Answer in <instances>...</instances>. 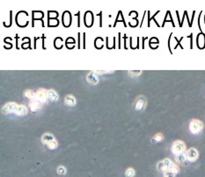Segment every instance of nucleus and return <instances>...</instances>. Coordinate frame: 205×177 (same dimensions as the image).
I'll return each instance as SVG.
<instances>
[{
	"label": "nucleus",
	"instance_id": "nucleus-12",
	"mask_svg": "<svg viewBox=\"0 0 205 177\" xmlns=\"http://www.w3.org/2000/svg\"><path fill=\"white\" fill-rule=\"evenodd\" d=\"M65 103H66V104H68L69 106H74L76 104V98L73 96L68 95L65 97Z\"/></svg>",
	"mask_w": 205,
	"mask_h": 177
},
{
	"label": "nucleus",
	"instance_id": "nucleus-17",
	"mask_svg": "<svg viewBox=\"0 0 205 177\" xmlns=\"http://www.w3.org/2000/svg\"><path fill=\"white\" fill-rule=\"evenodd\" d=\"M47 146H48V147L49 149H56V148L57 147V140L55 139V140H53V141H51V142L48 143Z\"/></svg>",
	"mask_w": 205,
	"mask_h": 177
},
{
	"label": "nucleus",
	"instance_id": "nucleus-1",
	"mask_svg": "<svg viewBox=\"0 0 205 177\" xmlns=\"http://www.w3.org/2000/svg\"><path fill=\"white\" fill-rule=\"evenodd\" d=\"M203 128V124L197 119H194L190 122L189 124V130L193 134H197L199 133Z\"/></svg>",
	"mask_w": 205,
	"mask_h": 177
},
{
	"label": "nucleus",
	"instance_id": "nucleus-19",
	"mask_svg": "<svg viewBox=\"0 0 205 177\" xmlns=\"http://www.w3.org/2000/svg\"><path fill=\"white\" fill-rule=\"evenodd\" d=\"M125 175L127 177H133L135 175V171L132 168H128L125 172Z\"/></svg>",
	"mask_w": 205,
	"mask_h": 177
},
{
	"label": "nucleus",
	"instance_id": "nucleus-21",
	"mask_svg": "<svg viewBox=\"0 0 205 177\" xmlns=\"http://www.w3.org/2000/svg\"><path fill=\"white\" fill-rule=\"evenodd\" d=\"M57 173H58L59 174H65V173H66L65 168L63 167V166H60V167L57 168Z\"/></svg>",
	"mask_w": 205,
	"mask_h": 177
},
{
	"label": "nucleus",
	"instance_id": "nucleus-20",
	"mask_svg": "<svg viewBox=\"0 0 205 177\" xmlns=\"http://www.w3.org/2000/svg\"><path fill=\"white\" fill-rule=\"evenodd\" d=\"M164 177H175V174L169 170L164 172Z\"/></svg>",
	"mask_w": 205,
	"mask_h": 177
},
{
	"label": "nucleus",
	"instance_id": "nucleus-16",
	"mask_svg": "<svg viewBox=\"0 0 205 177\" xmlns=\"http://www.w3.org/2000/svg\"><path fill=\"white\" fill-rule=\"evenodd\" d=\"M157 168H158V170H159V171H160V172H165V171H167V168H166V167H165V165L164 161L159 162V163H158V166H157Z\"/></svg>",
	"mask_w": 205,
	"mask_h": 177
},
{
	"label": "nucleus",
	"instance_id": "nucleus-8",
	"mask_svg": "<svg viewBox=\"0 0 205 177\" xmlns=\"http://www.w3.org/2000/svg\"><path fill=\"white\" fill-rule=\"evenodd\" d=\"M55 140V138L52 134H50V133H46L42 136V143L48 145V143H50L51 141H53Z\"/></svg>",
	"mask_w": 205,
	"mask_h": 177
},
{
	"label": "nucleus",
	"instance_id": "nucleus-22",
	"mask_svg": "<svg viewBox=\"0 0 205 177\" xmlns=\"http://www.w3.org/2000/svg\"><path fill=\"white\" fill-rule=\"evenodd\" d=\"M142 73V71H139V70H138V71H134V70H133V71H129V75H134V76H138V75H140Z\"/></svg>",
	"mask_w": 205,
	"mask_h": 177
},
{
	"label": "nucleus",
	"instance_id": "nucleus-7",
	"mask_svg": "<svg viewBox=\"0 0 205 177\" xmlns=\"http://www.w3.org/2000/svg\"><path fill=\"white\" fill-rule=\"evenodd\" d=\"M29 107L31 109L32 111H39L42 108V103L40 101H38L37 99L35 100H31L29 103Z\"/></svg>",
	"mask_w": 205,
	"mask_h": 177
},
{
	"label": "nucleus",
	"instance_id": "nucleus-9",
	"mask_svg": "<svg viewBox=\"0 0 205 177\" xmlns=\"http://www.w3.org/2000/svg\"><path fill=\"white\" fill-rule=\"evenodd\" d=\"M15 114H17L18 116H26L27 114V107H25L24 105H20L18 106V108H17L16 111H15Z\"/></svg>",
	"mask_w": 205,
	"mask_h": 177
},
{
	"label": "nucleus",
	"instance_id": "nucleus-18",
	"mask_svg": "<svg viewBox=\"0 0 205 177\" xmlns=\"http://www.w3.org/2000/svg\"><path fill=\"white\" fill-rule=\"evenodd\" d=\"M163 140V136L161 134H157L154 138L152 139V142L153 143H156V142H160V141Z\"/></svg>",
	"mask_w": 205,
	"mask_h": 177
},
{
	"label": "nucleus",
	"instance_id": "nucleus-2",
	"mask_svg": "<svg viewBox=\"0 0 205 177\" xmlns=\"http://www.w3.org/2000/svg\"><path fill=\"white\" fill-rule=\"evenodd\" d=\"M185 144L182 142V141H175V142L173 144V147H172V152L175 154V155H178V154H180V153H183V152L185 151Z\"/></svg>",
	"mask_w": 205,
	"mask_h": 177
},
{
	"label": "nucleus",
	"instance_id": "nucleus-14",
	"mask_svg": "<svg viewBox=\"0 0 205 177\" xmlns=\"http://www.w3.org/2000/svg\"><path fill=\"white\" fill-rule=\"evenodd\" d=\"M87 80H88V82H89L91 84H96V83L98 82V78H97V76H94V75H93V74H90V75L87 76Z\"/></svg>",
	"mask_w": 205,
	"mask_h": 177
},
{
	"label": "nucleus",
	"instance_id": "nucleus-24",
	"mask_svg": "<svg viewBox=\"0 0 205 177\" xmlns=\"http://www.w3.org/2000/svg\"><path fill=\"white\" fill-rule=\"evenodd\" d=\"M97 16H99V18H100V26H102V12L100 11L99 14H97Z\"/></svg>",
	"mask_w": 205,
	"mask_h": 177
},
{
	"label": "nucleus",
	"instance_id": "nucleus-10",
	"mask_svg": "<svg viewBox=\"0 0 205 177\" xmlns=\"http://www.w3.org/2000/svg\"><path fill=\"white\" fill-rule=\"evenodd\" d=\"M48 98L51 102H57L58 100V95L55 91L50 90V91H48Z\"/></svg>",
	"mask_w": 205,
	"mask_h": 177
},
{
	"label": "nucleus",
	"instance_id": "nucleus-6",
	"mask_svg": "<svg viewBox=\"0 0 205 177\" xmlns=\"http://www.w3.org/2000/svg\"><path fill=\"white\" fill-rule=\"evenodd\" d=\"M47 98H48V92L45 90H43V88L39 90L36 92V99L41 103H45L47 101Z\"/></svg>",
	"mask_w": 205,
	"mask_h": 177
},
{
	"label": "nucleus",
	"instance_id": "nucleus-5",
	"mask_svg": "<svg viewBox=\"0 0 205 177\" xmlns=\"http://www.w3.org/2000/svg\"><path fill=\"white\" fill-rule=\"evenodd\" d=\"M17 108H18V105H17V103H9L3 108L2 111L5 114H8V113H12V112L15 113Z\"/></svg>",
	"mask_w": 205,
	"mask_h": 177
},
{
	"label": "nucleus",
	"instance_id": "nucleus-3",
	"mask_svg": "<svg viewBox=\"0 0 205 177\" xmlns=\"http://www.w3.org/2000/svg\"><path fill=\"white\" fill-rule=\"evenodd\" d=\"M186 158H187V160L189 161H190V162H193V161H196L197 158H198L197 150L195 149V148H190L186 153Z\"/></svg>",
	"mask_w": 205,
	"mask_h": 177
},
{
	"label": "nucleus",
	"instance_id": "nucleus-11",
	"mask_svg": "<svg viewBox=\"0 0 205 177\" xmlns=\"http://www.w3.org/2000/svg\"><path fill=\"white\" fill-rule=\"evenodd\" d=\"M144 104H145V100H144V98L143 97H139V98L138 99V101H136V111H141V110H143Z\"/></svg>",
	"mask_w": 205,
	"mask_h": 177
},
{
	"label": "nucleus",
	"instance_id": "nucleus-23",
	"mask_svg": "<svg viewBox=\"0 0 205 177\" xmlns=\"http://www.w3.org/2000/svg\"><path fill=\"white\" fill-rule=\"evenodd\" d=\"M79 13H80V12H78V13L76 14V15L78 16V26H80V18H79V17H80V14H79ZM76 15H75V16H76Z\"/></svg>",
	"mask_w": 205,
	"mask_h": 177
},
{
	"label": "nucleus",
	"instance_id": "nucleus-4",
	"mask_svg": "<svg viewBox=\"0 0 205 177\" xmlns=\"http://www.w3.org/2000/svg\"><path fill=\"white\" fill-rule=\"evenodd\" d=\"M163 161H164V163H165V165L167 170H169V171H171V172L174 173L175 174H177L180 172L179 168H178V167H177L174 162L171 161L169 160V159H165V160H164Z\"/></svg>",
	"mask_w": 205,
	"mask_h": 177
},
{
	"label": "nucleus",
	"instance_id": "nucleus-13",
	"mask_svg": "<svg viewBox=\"0 0 205 177\" xmlns=\"http://www.w3.org/2000/svg\"><path fill=\"white\" fill-rule=\"evenodd\" d=\"M24 96L25 97L27 98H29L31 100H35L36 99V93L33 92V91H30V90H27L24 92Z\"/></svg>",
	"mask_w": 205,
	"mask_h": 177
},
{
	"label": "nucleus",
	"instance_id": "nucleus-15",
	"mask_svg": "<svg viewBox=\"0 0 205 177\" xmlns=\"http://www.w3.org/2000/svg\"><path fill=\"white\" fill-rule=\"evenodd\" d=\"M186 154H184V153H180V154H178V155H176V157H175V160H176V161L178 162V163H183L184 161H185V160H186Z\"/></svg>",
	"mask_w": 205,
	"mask_h": 177
}]
</instances>
